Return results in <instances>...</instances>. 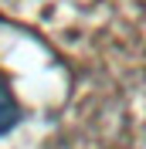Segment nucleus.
<instances>
[{"mask_svg": "<svg viewBox=\"0 0 146 149\" xmlns=\"http://www.w3.org/2000/svg\"><path fill=\"white\" fill-rule=\"evenodd\" d=\"M17 119H20L17 98H14V92H10V81L0 74V136L14 129V125H17Z\"/></svg>", "mask_w": 146, "mask_h": 149, "instance_id": "f257e3e1", "label": "nucleus"}]
</instances>
